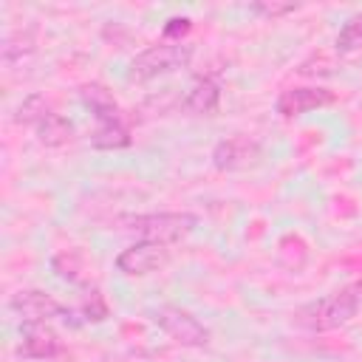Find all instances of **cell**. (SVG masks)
<instances>
[{"mask_svg": "<svg viewBox=\"0 0 362 362\" xmlns=\"http://www.w3.org/2000/svg\"><path fill=\"white\" fill-rule=\"evenodd\" d=\"M359 305H362V280H356L351 286H342L339 291L325 294L314 303L300 305L291 317L305 331H331V328H339V325L351 322L356 317Z\"/></svg>", "mask_w": 362, "mask_h": 362, "instance_id": "6da1fadb", "label": "cell"}, {"mask_svg": "<svg viewBox=\"0 0 362 362\" xmlns=\"http://www.w3.org/2000/svg\"><path fill=\"white\" fill-rule=\"evenodd\" d=\"M198 223H201V218L195 212H144V215L122 218L124 232H133L139 240H150V243H161V246L184 240L189 232H195Z\"/></svg>", "mask_w": 362, "mask_h": 362, "instance_id": "7a4b0ae2", "label": "cell"}, {"mask_svg": "<svg viewBox=\"0 0 362 362\" xmlns=\"http://www.w3.org/2000/svg\"><path fill=\"white\" fill-rule=\"evenodd\" d=\"M192 59V45L189 42H170V40H161L156 45H147L144 51H139L130 65H127V79L130 82H150L156 76H164V74H173L184 65H189Z\"/></svg>", "mask_w": 362, "mask_h": 362, "instance_id": "3957f363", "label": "cell"}, {"mask_svg": "<svg viewBox=\"0 0 362 362\" xmlns=\"http://www.w3.org/2000/svg\"><path fill=\"white\" fill-rule=\"evenodd\" d=\"M153 320H156V325L173 342L184 345V348H204V345H209V328L198 317H192L187 308H181V305H158L153 311Z\"/></svg>", "mask_w": 362, "mask_h": 362, "instance_id": "277c9868", "label": "cell"}, {"mask_svg": "<svg viewBox=\"0 0 362 362\" xmlns=\"http://www.w3.org/2000/svg\"><path fill=\"white\" fill-rule=\"evenodd\" d=\"M8 308H11L17 317H23V322H51V320L74 322V308L62 305L57 297L40 291V288L17 291V294L8 300Z\"/></svg>", "mask_w": 362, "mask_h": 362, "instance_id": "5b68a950", "label": "cell"}, {"mask_svg": "<svg viewBox=\"0 0 362 362\" xmlns=\"http://www.w3.org/2000/svg\"><path fill=\"white\" fill-rule=\"evenodd\" d=\"M260 156H263L260 141L252 139V136H243V133L226 136V139H221V141L212 147V164H215V170H221V173L246 170V167L257 164Z\"/></svg>", "mask_w": 362, "mask_h": 362, "instance_id": "8992f818", "label": "cell"}, {"mask_svg": "<svg viewBox=\"0 0 362 362\" xmlns=\"http://www.w3.org/2000/svg\"><path fill=\"white\" fill-rule=\"evenodd\" d=\"M167 260H170L167 246L150 243V240H136L116 255V272H122L124 277H144V274L158 272Z\"/></svg>", "mask_w": 362, "mask_h": 362, "instance_id": "52a82bcc", "label": "cell"}, {"mask_svg": "<svg viewBox=\"0 0 362 362\" xmlns=\"http://www.w3.org/2000/svg\"><path fill=\"white\" fill-rule=\"evenodd\" d=\"M334 102H337L334 90L320 88V85H305V88H286V90H280V96L274 99V110L283 119H297V116H305L311 110L328 107Z\"/></svg>", "mask_w": 362, "mask_h": 362, "instance_id": "ba28073f", "label": "cell"}, {"mask_svg": "<svg viewBox=\"0 0 362 362\" xmlns=\"http://www.w3.org/2000/svg\"><path fill=\"white\" fill-rule=\"evenodd\" d=\"M17 351L20 356L37 359V362H54L65 356V345L48 328V322H23V339Z\"/></svg>", "mask_w": 362, "mask_h": 362, "instance_id": "9c48e42d", "label": "cell"}, {"mask_svg": "<svg viewBox=\"0 0 362 362\" xmlns=\"http://www.w3.org/2000/svg\"><path fill=\"white\" fill-rule=\"evenodd\" d=\"M221 105V85L212 76H198L181 99V107L192 116H212Z\"/></svg>", "mask_w": 362, "mask_h": 362, "instance_id": "30bf717a", "label": "cell"}, {"mask_svg": "<svg viewBox=\"0 0 362 362\" xmlns=\"http://www.w3.org/2000/svg\"><path fill=\"white\" fill-rule=\"evenodd\" d=\"M79 102L96 116V124L99 122H116V119H122L119 116V102L113 99V93L102 82H85L79 88Z\"/></svg>", "mask_w": 362, "mask_h": 362, "instance_id": "8fae6325", "label": "cell"}, {"mask_svg": "<svg viewBox=\"0 0 362 362\" xmlns=\"http://www.w3.org/2000/svg\"><path fill=\"white\" fill-rule=\"evenodd\" d=\"M34 130H37V139H40L45 147H62V144H68V141L74 139V124H71V119H65V116L57 113V110L45 113L42 122H40Z\"/></svg>", "mask_w": 362, "mask_h": 362, "instance_id": "7c38bea8", "label": "cell"}, {"mask_svg": "<svg viewBox=\"0 0 362 362\" xmlns=\"http://www.w3.org/2000/svg\"><path fill=\"white\" fill-rule=\"evenodd\" d=\"M130 144H133V136L122 119L99 122L96 130L90 133V147H96V150H124Z\"/></svg>", "mask_w": 362, "mask_h": 362, "instance_id": "4fadbf2b", "label": "cell"}, {"mask_svg": "<svg viewBox=\"0 0 362 362\" xmlns=\"http://www.w3.org/2000/svg\"><path fill=\"white\" fill-rule=\"evenodd\" d=\"M107 317H110V308L99 294V288H90L82 297V303L74 308V322H105Z\"/></svg>", "mask_w": 362, "mask_h": 362, "instance_id": "5bb4252c", "label": "cell"}, {"mask_svg": "<svg viewBox=\"0 0 362 362\" xmlns=\"http://www.w3.org/2000/svg\"><path fill=\"white\" fill-rule=\"evenodd\" d=\"M54 107L48 105V99L45 96H40V93H31V96H25L20 105H17V113H14V122L17 124H28V127H37L40 122H42V116L45 113H51Z\"/></svg>", "mask_w": 362, "mask_h": 362, "instance_id": "9a60e30c", "label": "cell"}, {"mask_svg": "<svg viewBox=\"0 0 362 362\" xmlns=\"http://www.w3.org/2000/svg\"><path fill=\"white\" fill-rule=\"evenodd\" d=\"M334 45H337L339 54H354V51L362 48V11H356L354 17L345 20V25L339 28Z\"/></svg>", "mask_w": 362, "mask_h": 362, "instance_id": "2e32d148", "label": "cell"}, {"mask_svg": "<svg viewBox=\"0 0 362 362\" xmlns=\"http://www.w3.org/2000/svg\"><path fill=\"white\" fill-rule=\"evenodd\" d=\"M51 269L57 277L68 280V283H79L82 280V257L79 252L74 249H65V252H57L54 260H51Z\"/></svg>", "mask_w": 362, "mask_h": 362, "instance_id": "e0dca14e", "label": "cell"}, {"mask_svg": "<svg viewBox=\"0 0 362 362\" xmlns=\"http://www.w3.org/2000/svg\"><path fill=\"white\" fill-rule=\"evenodd\" d=\"M34 51V37L31 31H11L3 37V62L11 65L17 59H23V54Z\"/></svg>", "mask_w": 362, "mask_h": 362, "instance_id": "ac0fdd59", "label": "cell"}, {"mask_svg": "<svg viewBox=\"0 0 362 362\" xmlns=\"http://www.w3.org/2000/svg\"><path fill=\"white\" fill-rule=\"evenodd\" d=\"M297 8H300V3H269V0H257L249 6V11L260 14V17H283V14H291Z\"/></svg>", "mask_w": 362, "mask_h": 362, "instance_id": "d6986e66", "label": "cell"}, {"mask_svg": "<svg viewBox=\"0 0 362 362\" xmlns=\"http://www.w3.org/2000/svg\"><path fill=\"white\" fill-rule=\"evenodd\" d=\"M189 28H192V20H189V17H170V20L164 23L161 34H164V40H170V42H181V37H184Z\"/></svg>", "mask_w": 362, "mask_h": 362, "instance_id": "ffe728a7", "label": "cell"}]
</instances>
